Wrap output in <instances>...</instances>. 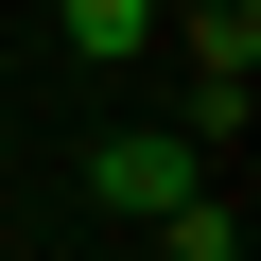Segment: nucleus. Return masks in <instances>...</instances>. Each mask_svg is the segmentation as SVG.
Instances as JSON below:
<instances>
[{
    "label": "nucleus",
    "mask_w": 261,
    "mask_h": 261,
    "mask_svg": "<svg viewBox=\"0 0 261 261\" xmlns=\"http://www.w3.org/2000/svg\"><path fill=\"white\" fill-rule=\"evenodd\" d=\"M174 192H192V140H157V122H140V140H105V157H87V209H140V226H157Z\"/></svg>",
    "instance_id": "obj_1"
},
{
    "label": "nucleus",
    "mask_w": 261,
    "mask_h": 261,
    "mask_svg": "<svg viewBox=\"0 0 261 261\" xmlns=\"http://www.w3.org/2000/svg\"><path fill=\"white\" fill-rule=\"evenodd\" d=\"M53 18H70V53H140V35H157V0H53Z\"/></svg>",
    "instance_id": "obj_3"
},
{
    "label": "nucleus",
    "mask_w": 261,
    "mask_h": 261,
    "mask_svg": "<svg viewBox=\"0 0 261 261\" xmlns=\"http://www.w3.org/2000/svg\"><path fill=\"white\" fill-rule=\"evenodd\" d=\"M157 244H174V261H244V209H226V192H209V174H192V192H174V209H157Z\"/></svg>",
    "instance_id": "obj_2"
}]
</instances>
